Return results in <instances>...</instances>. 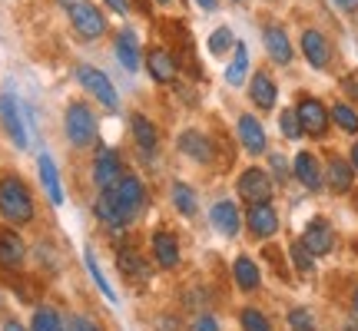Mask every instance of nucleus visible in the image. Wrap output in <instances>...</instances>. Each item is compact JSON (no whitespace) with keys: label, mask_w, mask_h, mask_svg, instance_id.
I'll use <instances>...</instances> for the list:
<instances>
[{"label":"nucleus","mask_w":358,"mask_h":331,"mask_svg":"<svg viewBox=\"0 0 358 331\" xmlns=\"http://www.w3.org/2000/svg\"><path fill=\"white\" fill-rule=\"evenodd\" d=\"M0 216L13 226H24L34 219V196L17 176L0 179Z\"/></svg>","instance_id":"obj_1"},{"label":"nucleus","mask_w":358,"mask_h":331,"mask_svg":"<svg viewBox=\"0 0 358 331\" xmlns=\"http://www.w3.org/2000/svg\"><path fill=\"white\" fill-rule=\"evenodd\" d=\"M64 123H66V140L80 146V149L96 140V116H93L87 103H70Z\"/></svg>","instance_id":"obj_2"},{"label":"nucleus","mask_w":358,"mask_h":331,"mask_svg":"<svg viewBox=\"0 0 358 331\" xmlns=\"http://www.w3.org/2000/svg\"><path fill=\"white\" fill-rule=\"evenodd\" d=\"M103 192L113 196V203L120 205V212H123L127 222H133L143 212V205H146V192H143V182L136 176H123L113 189H103Z\"/></svg>","instance_id":"obj_3"},{"label":"nucleus","mask_w":358,"mask_h":331,"mask_svg":"<svg viewBox=\"0 0 358 331\" xmlns=\"http://www.w3.org/2000/svg\"><path fill=\"white\" fill-rule=\"evenodd\" d=\"M70 20H73V30H77L83 40H96L106 34V17L100 13L96 3H73L70 7Z\"/></svg>","instance_id":"obj_4"},{"label":"nucleus","mask_w":358,"mask_h":331,"mask_svg":"<svg viewBox=\"0 0 358 331\" xmlns=\"http://www.w3.org/2000/svg\"><path fill=\"white\" fill-rule=\"evenodd\" d=\"M77 80H80V87L87 89V93H93L96 100L106 106V110H116V89H113V83L106 80V73H100L96 66H90V64H80L77 66Z\"/></svg>","instance_id":"obj_5"},{"label":"nucleus","mask_w":358,"mask_h":331,"mask_svg":"<svg viewBox=\"0 0 358 331\" xmlns=\"http://www.w3.org/2000/svg\"><path fill=\"white\" fill-rule=\"evenodd\" d=\"M239 196L245 203H268L272 199V176L262 169H245L239 176Z\"/></svg>","instance_id":"obj_6"},{"label":"nucleus","mask_w":358,"mask_h":331,"mask_svg":"<svg viewBox=\"0 0 358 331\" xmlns=\"http://www.w3.org/2000/svg\"><path fill=\"white\" fill-rule=\"evenodd\" d=\"M0 123L10 133V140L24 149L27 129H24V116H20V106H17V96H13V93H3V96H0Z\"/></svg>","instance_id":"obj_7"},{"label":"nucleus","mask_w":358,"mask_h":331,"mask_svg":"<svg viewBox=\"0 0 358 331\" xmlns=\"http://www.w3.org/2000/svg\"><path fill=\"white\" fill-rule=\"evenodd\" d=\"M249 232L256 235V239H272L275 232H279V216H275V209L268 203H252L249 205Z\"/></svg>","instance_id":"obj_8"},{"label":"nucleus","mask_w":358,"mask_h":331,"mask_svg":"<svg viewBox=\"0 0 358 331\" xmlns=\"http://www.w3.org/2000/svg\"><path fill=\"white\" fill-rule=\"evenodd\" d=\"M24 258H27L24 239L13 229H0V268L3 272H17V268L24 265Z\"/></svg>","instance_id":"obj_9"},{"label":"nucleus","mask_w":358,"mask_h":331,"mask_svg":"<svg viewBox=\"0 0 358 331\" xmlns=\"http://www.w3.org/2000/svg\"><path fill=\"white\" fill-rule=\"evenodd\" d=\"M295 113H299L302 129L312 133V136H322V133L329 129V113H325V106H322L319 100H312V96H302V103H299Z\"/></svg>","instance_id":"obj_10"},{"label":"nucleus","mask_w":358,"mask_h":331,"mask_svg":"<svg viewBox=\"0 0 358 331\" xmlns=\"http://www.w3.org/2000/svg\"><path fill=\"white\" fill-rule=\"evenodd\" d=\"M302 245H306L312 255L332 252V245H335L332 226H329L325 219H315V222H308V226H306V235H302Z\"/></svg>","instance_id":"obj_11"},{"label":"nucleus","mask_w":358,"mask_h":331,"mask_svg":"<svg viewBox=\"0 0 358 331\" xmlns=\"http://www.w3.org/2000/svg\"><path fill=\"white\" fill-rule=\"evenodd\" d=\"M302 53H306V60L315 66V70H325L329 60H332L329 40L322 37L319 30H306V34H302Z\"/></svg>","instance_id":"obj_12"},{"label":"nucleus","mask_w":358,"mask_h":331,"mask_svg":"<svg viewBox=\"0 0 358 331\" xmlns=\"http://www.w3.org/2000/svg\"><path fill=\"white\" fill-rule=\"evenodd\" d=\"M123 176H127V172H123V163H120V156H116V153H103L100 159H96V166H93V179H96L100 192L103 189H113Z\"/></svg>","instance_id":"obj_13"},{"label":"nucleus","mask_w":358,"mask_h":331,"mask_svg":"<svg viewBox=\"0 0 358 331\" xmlns=\"http://www.w3.org/2000/svg\"><path fill=\"white\" fill-rule=\"evenodd\" d=\"M239 140H243V146L249 149L252 156L266 153V129H262V123H259L256 116H239Z\"/></svg>","instance_id":"obj_14"},{"label":"nucleus","mask_w":358,"mask_h":331,"mask_svg":"<svg viewBox=\"0 0 358 331\" xmlns=\"http://www.w3.org/2000/svg\"><path fill=\"white\" fill-rule=\"evenodd\" d=\"M37 169H40V182L47 189V199L53 205H64V189H60V176H57V163H53L47 153H40L37 159Z\"/></svg>","instance_id":"obj_15"},{"label":"nucleus","mask_w":358,"mask_h":331,"mask_svg":"<svg viewBox=\"0 0 358 331\" xmlns=\"http://www.w3.org/2000/svg\"><path fill=\"white\" fill-rule=\"evenodd\" d=\"M153 258L163 268H176L179 265V242L169 235L166 229H156L153 232Z\"/></svg>","instance_id":"obj_16"},{"label":"nucleus","mask_w":358,"mask_h":331,"mask_svg":"<svg viewBox=\"0 0 358 331\" xmlns=\"http://www.w3.org/2000/svg\"><path fill=\"white\" fill-rule=\"evenodd\" d=\"M179 149L189 156V159H196V163H209L213 159V142L206 140L203 133H196V129H186L179 136Z\"/></svg>","instance_id":"obj_17"},{"label":"nucleus","mask_w":358,"mask_h":331,"mask_svg":"<svg viewBox=\"0 0 358 331\" xmlns=\"http://www.w3.org/2000/svg\"><path fill=\"white\" fill-rule=\"evenodd\" d=\"M266 50H268V57L275 60V64H289L292 60V43H289V37H285V30L282 27H266Z\"/></svg>","instance_id":"obj_18"},{"label":"nucleus","mask_w":358,"mask_h":331,"mask_svg":"<svg viewBox=\"0 0 358 331\" xmlns=\"http://www.w3.org/2000/svg\"><path fill=\"white\" fill-rule=\"evenodd\" d=\"M146 70H150V77H153L156 83H173V80H176V60H173L166 50H150Z\"/></svg>","instance_id":"obj_19"},{"label":"nucleus","mask_w":358,"mask_h":331,"mask_svg":"<svg viewBox=\"0 0 358 331\" xmlns=\"http://www.w3.org/2000/svg\"><path fill=\"white\" fill-rule=\"evenodd\" d=\"M295 179H299L306 189H322V169H319V159L312 153L295 156Z\"/></svg>","instance_id":"obj_20"},{"label":"nucleus","mask_w":358,"mask_h":331,"mask_svg":"<svg viewBox=\"0 0 358 331\" xmlns=\"http://www.w3.org/2000/svg\"><path fill=\"white\" fill-rule=\"evenodd\" d=\"M116 60L127 66V73H136V70H140V47H136L133 30H123V34L116 37Z\"/></svg>","instance_id":"obj_21"},{"label":"nucleus","mask_w":358,"mask_h":331,"mask_svg":"<svg viewBox=\"0 0 358 331\" xmlns=\"http://www.w3.org/2000/svg\"><path fill=\"white\" fill-rule=\"evenodd\" d=\"M96 219H100L106 229H127V219H123V212H120V205L113 203V196L110 192H100V199H96Z\"/></svg>","instance_id":"obj_22"},{"label":"nucleus","mask_w":358,"mask_h":331,"mask_svg":"<svg viewBox=\"0 0 358 331\" xmlns=\"http://www.w3.org/2000/svg\"><path fill=\"white\" fill-rule=\"evenodd\" d=\"M249 96H252V103H256L259 110H272L279 93H275V83H272L268 73H256V77H252V87H249Z\"/></svg>","instance_id":"obj_23"},{"label":"nucleus","mask_w":358,"mask_h":331,"mask_svg":"<svg viewBox=\"0 0 358 331\" xmlns=\"http://www.w3.org/2000/svg\"><path fill=\"white\" fill-rule=\"evenodd\" d=\"M120 272H123L129 281H140L143 285V281L150 279V262H146L143 255H136L133 249H123V252H120Z\"/></svg>","instance_id":"obj_24"},{"label":"nucleus","mask_w":358,"mask_h":331,"mask_svg":"<svg viewBox=\"0 0 358 331\" xmlns=\"http://www.w3.org/2000/svg\"><path fill=\"white\" fill-rule=\"evenodd\" d=\"M213 226L222 235H239V209L232 203H216L213 205Z\"/></svg>","instance_id":"obj_25"},{"label":"nucleus","mask_w":358,"mask_h":331,"mask_svg":"<svg viewBox=\"0 0 358 331\" xmlns=\"http://www.w3.org/2000/svg\"><path fill=\"white\" fill-rule=\"evenodd\" d=\"M232 275H236V285L243 288V292H256L259 288V268H256V262L249 258V255H239L236 258V265H232Z\"/></svg>","instance_id":"obj_26"},{"label":"nucleus","mask_w":358,"mask_h":331,"mask_svg":"<svg viewBox=\"0 0 358 331\" xmlns=\"http://www.w3.org/2000/svg\"><path fill=\"white\" fill-rule=\"evenodd\" d=\"M325 179H329V189L332 192H348L352 189V182H355V169H352L345 159H332Z\"/></svg>","instance_id":"obj_27"},{"label":"nucleus","mask_w":358,"mask_h":331,"mask_svg":"<svg viewBox=\"0 0 358 331\" xmlns=\"http://www.w3.org/2000/svg\"><path fill=\"white\" fill-rule=\"evenodd\" d=\"M129 123H133V136H136V142H140V149H143V153H153L156 142H159V136H156V126L150 123V119H146V116H140V113L133 116Z\"/></svg>","instance_id":"obj_28"},{"label":"nucleus","mask_w":358,"mask_h":331,"mask_svg":"<svg viewBox=\"0 0 358 331\" xmlns=\"http://www.w3.org/2000/svg\"><path fill=\"white\" fill-rule=\"evenodd\" d=\"M249 73V50H245V43H236V53H232V64L226 66V80H229V87H239Z\"/></svg>","instance_id":"obj_29"},{"label":"nucleus","mask_w":358,"mask_h":331,"mask_svg":"<svg viewBox=\"0 0 358 331\" xmlns=\"http://www.w3.org/2000/svg\"><path fill=\"white\" fill-rule=\"evenodd\" d=\"M30 331H64V321H60V315H57L53 308L40 305L37 311H34V321H30Z\"/></svg>","instance_id":"obj_30"},{"label":"nucleus","mask_w":358,"mask_h":331,"mask_svg":"<svg viewBox=\"0 0 358 331\" xmlns=\"http://www.w3.org/2000/svg\"><path fill=\"white\" fill-rule=\"evenodd\" d=\"M173 205H176L182 216H196V205L199 203H196V192H192L186 182H176V186H173Z\"/></svg>","instance_id":"obj_31"},{"label":"nucleus","mask_w":358,"mask_h":331,"mask_svg":"<svg viewBox=\"0 0 358 331\" xmlns=\"http://www.w3.org/2000/svg\"><path fill=\"white\" fill-rule=\"evenodd\" d=\"M332 119H335V126L338 129H345V133H358V113L352 110V106H345V103H335Z\"/></svg>","instance_id":"obj_32"},{"label":"nucleus","mask_w":358,"mask_h":331,"mask_svg":"<svg viewBox=\"0 0 358 331\" xmlns=\"http://www.w3.org/2000/svg\"><path fill=\"white\" fill-rule=\"evenodd\" d=\"M279 126H282V136L285 140H299L306 129H302V123H299V113L295 110H285V113L279 116Z\"/></svg>","instance_id":"obj_33"},{"label":"nucleus","mask_w":358,"mask_h":331,"mask_svg":"<svg viewBox=\"0 0 358 331\" xmlns=\"http://www.w3.org/2000/svg\"><path fill=\"white\" fill-rule=\"evenodd\" d=\"M243 331H272V325L259 308H243Z\"/></svg>","instance_id":"obj_34"},{"label":"nucleus","mask_w":358,"mask_h":331,"mask_svg":"<svg viewBox=\"0 0 358 331\" xmlns=\"http://www.w3.org/2000/svg\"><path fill=\"white\" fill-rule=\"evenodd\" d=\"M229 47H236V43H232V30L229 27H219L216 34L209 37V53H213V57H222Z\"/></svg>","instance_id":"obj_35"},{"label":"nucleus","mask_w":358,"mask_h":331,"mask_svg":"<svg viewBox=\"0 0 358 331\" xmlns=\"http://www.w3.org/2000/svg\"><path fill=\"white\" fill-rule=\"evenodd\" d=\"M289 328L292 331H315L312 311H306V308H292V311H289Z\"/></svg>","instance_id":"obj_36"},{"label":"nucleus","mask_w":358,"mask_h":331,"mask_svg":"<svg viewBox=\"0 0 358 331\" xmlns=\"http://www.w3.org/2000/svg\"><path fill=\"white\" fill-rule=\"evenodd\" d=\"M83 258H87V268H90V275H93V281H96V285H100V292L106 295V298H110V302H116V295H113V288H110V285H106V279H103V272H100V265H96V258H93V252H83Z\"/></svg>","instance_id":"obj_37"},{"label":"nucleus","mask_w":358,"mask_h":331,"mask_svg":"<svg viewBox=\"0 0 358 331\" xmlns=\"http://www.w3.org/2000/svg\"><path fill=\"white\" fill-rule=\"evenodd\" d=\"M292 262H295V268H299V272H306V275L312 272V252H308L302 242L292 245Z\"/></svg>","instance_id":"obj_38"},{"label":"nucleus","mask_w":358,"mask_h":331,"mask_svg":"<svg viewBox=\"0 0 358 331\" xmlns=\"http://www.w3.org/2000/svg\"><path fill=\"white\" fill-rule=\"evenodd\" d=\"M189 331H219V321L213 318L209 311H199V315L189 321Z\"/></svg>","instance_id":"obj_39"},{"label":"nucleus","mask_w":358,"mask_h":331,"mask_svg":"<svg viewBox=\"0 0 358 331\" xmlns=\"http://www.w3.org/2000/svg\"><path fill=\"white\" fill-rule=\"evenodd\" d=\"M66 331H100V328H96L90 318H80V315H77V318L70 321V328H66Z\"/></svg>","instance_id":"obj_40"},{"label":"nucleus","mask_w":358,"mask_h":331,"mask_svg":"<svg viewBox=\"0 0 358 331\" xmlns=\"http://www.w3.org/2000/svg\"><path fill=\"white\" fill-rule=\"evenodd\" d=\"M106 7H110V10H116V13H127L129 10V0H106Z\"/></svg>","instance_id":"obj_41"},{"label":"nucleus","mask_w":358,"mask_h":331,"mask_svg":"<svg viewBox=\"0 0 358 331\" xmlns=\"http://www.w3.org/2000/svg\"><path fill=\"white\" fill-rule=\"evenodd\" d=\"M335 7H338V10H355L358 0H335Z\"/></svg>","instance_id":"obj_42"},{"label":"nucleus","mask_w":358,"mask_h":331,"mask_svg":"<svg viewBox=\"0 0 358 331\" xmlns=\"http://www.w3.org/2000/svg\"><path fill=\"white\" fill-rule=\"evenodd\" d=\"M272 166H275V172H285V159L282 156H272Z\"/></svg>","instance_id":"obj_43"},{"label":"nucleus","mask_w":358,"mask_h":331,"mask_svg":"<svg viewBox=\"0 0 358 331\" xmlns=\"http://www.w3.org/2000/svg\"><path fill=\"white\" fill-rule=\"evenodd\" d=\"M196 3H199V7H203V10H216V7H219L216 0H196Z\"/></svg>","instance_id":"obj_44"},{"label":"nucleus","mask_w":358,"mask_h":331,"mask_svg":"<svg viewBox=\"0 0 358 331\" xmlns=\"http://www.w3.org/2000/svg\"><path fill=\"white\" fill-rule=\"evenodd\" d=\"M3 331H27V328L20 325V321H7V325H3Z\"/></svg>","instance_id":"obj_45"},{"label":"nucleus","mask_w":358,"mask_h":331,"mask_svg":"<svg viewBox=\"0 0 358 331\" xmlns=\"http://www.w3.org/2000/svg\"><path fill=\"white\" fill-rule=\"evenodd\" d=\"M352 163H355V169H358V142H355V149H352Z\"/></svg>","instance_id":"obj_46"},{"label":"nucleus","mask_w":358,"mask_h":331,"mask_svg":"<svg viewBox=\"0 0 358 331\" xmlns=\"http://www.w3.org/2000/svg\"><path fill=\"white\" fill-rule=\"evenodd\" d=\"M57 3H64V7H73V3H80V0H57Z\"/></svg>","instance_id":"obj_47"},{"label":"nucleus","mask_w":358,"mask_h":331,"mask_svg":"<svg viewBox=\"0 0 358 331\" xmlns=\"http://www.w3.org/2000/svg\"><path fill=\"white\" fill-rule=\"evenodd\" d=\"M352 305H355V315H358V288H355V295H352Z\"/></svg>","instance_id":"obj_48"},{"label":"nucleus","mask_w":358,"mask_h":331,"mask_svg":"<svg viewBox=\"0 0 358 331\" xmlns=\"http://www.w3.org/2000/svg\"><path fill=\"white\" fill-rule=\"evenodd\" d=\"M345 331H358V325H348V328Z\"/></svg>","instance_id":"obj_49"},{"label":"nucleus","mask_w":358,"mask_h":331,"mask_svg":"<svg viewBox=\"0 0 358 331\" xmlns=\"http://www.w3.org/2000/svg\"><path fill=\"white\" fill-rule=\"evenodd\" d=\"M156 3H173V0H156Z\"/></svg>","instance_id":"obj_50"}]
</instances>
